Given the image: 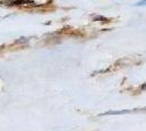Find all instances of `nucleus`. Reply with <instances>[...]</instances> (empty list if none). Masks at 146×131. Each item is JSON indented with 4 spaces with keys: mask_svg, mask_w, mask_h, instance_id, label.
I'll return each mask as SVG.
<instances>
[{
    "mask_svg": "<svg viewBox=\"0 0 146 131\" xmlns=\"http://www.w3.org/2000/svg\"><path fill=\"white\" fill-rule=\"evenodd\" d=\"M136 6H139V7H142V6H146V0H142V1H140Z\"/></svg>",
    "mask_w": 146,
    "mask_h": 131,
    "instance_id": "f257e3e1",
    "label": "nucleus"
},
{
    "mask_svg": "<svg viewBox=\"0 0 146 131\" xmlns=\"http://www.w3.org/2000/svg\"><path fill=\"white\" fill-rule=\"evenodd\" d=\"M142 88H143V90H146V83H145V84H143V85H142Z\"/></svg>",
    "mask_w": 146,
    "mask_h": 131,
    "instance_id": "f03ea898",
    "label": "nucleus"
}]
</instances>
